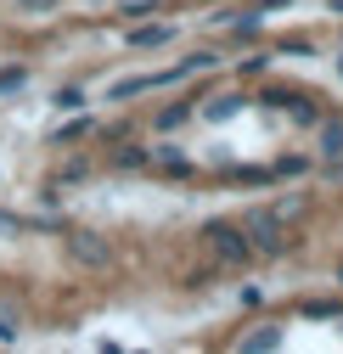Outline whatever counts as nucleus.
<instances>
[{
	"instance_id": "nucleus-16",
	"label": "nucleus",
	"mask_w": 343,
	"mask_h": 354,
	"mask_svg": "<svg viewBox=\"0 0 343 354\" xmlns=\"http://www.w3.org/2000/svg\"><path fill=\"white\" fill-rule=\"evenodd\" d=\"M0 343H17V315L12 309H0Z\"/></svg>"
},
{
	"instance_id": "nucleus-8",
	"label": "nucleus",
	"mask_w": 343,
	"mask_h": 354,
	"mask_svg": "<svg viewBox=\"0 0 343 354\" xmlns=\"http://www.w3.org/2000/svg\"><path fill=\"white\" fill-rule=\"evenodd\" d=\"M242 102H248V96H214V102L203 107V118H208V124H225V118H231Z\"/></svg>"
},
{
	"instance_id": "nucleus-19",
	"label": "nucleus",
	"mask_w": 343,
	"mask_h": 354,
	"mask_svg": "<svg viewBox=\"0 0 343 354\" xmlns=\"http://www.w3.org/2000/svg\"><path fill=\"white\" fill-rule=\"evenodd\" d=\"M84 129H91V118H73L68 129H57V141H73V136H84Z\"/></svg>"
},
{
	"instance_id": "nucleus-1",
	"label": "nucleus",
	"mask_w": 343,
	"mask_h": 354,
	"mask_svg": "<svg viewBox=\"0 0 343 354\" xmlns=\"http://www.w3.org/2000/svg\"><path fill=\"white\" fill-rule=\"evenodd\" d=\"M242 231H248L253 253H281V248H287V231H281V214H276V208H253V214H242Z\"/></svg>"
},
{
	"instance_id": "nucleus-20",
	"label": "nucleus",
	"mask_w": 343,
	"mask_h": 354,
	"mask_svg": "<svg viewBox=\"0 0 343 354\" xmlns=\"http://www.w3.org/2000/svg\"><path fill=\"white\" fill-rule=\"evenodd\" d=\"M158 6H152V0H130V6H124V17H152Z\"/></svg>"
},
{
	"instance_id": "nucleus-2",
	"label": "nucleus",
	"mask_w": 343,
	"mask_h": 354,
	"mask_svg": "<svg viewBox=\"0 0 343 354\" xmlns=\"http://www.w3.org/2000/svg\"><path fill=\"white\" fill-rule=\"evenodd\" d=\"M203 236L214 242V253H220L225 264H248V259H253V242H248V231H242V225H225V219H208V225H203Z\"/></svg>"
},
{
	"instance_id": "nucleus-7",
	"label": "nucleus",
	"mask_w": 343,
	"mask_h": 354,
	"mask_svg": "<svg viewBox=\"0 0 343 354\" xmlns=\"http://www.w3.org/2000/svg\"><path fill=\"white\" fill-rule=\"evenodd\" d=\"M242 348H248V354H265V348H281V326H253V332L242 337Z\"/></svg>"
},
{
	"instance_id": "nucleus-6",
	"label": "nucleus",
	"mask_w": 343,
	"mask_h": 354,
	"mask_svg": "<svg viewBox=\"0 0 343 354\" xmlns=\"http://www.w3.org/2000/svg\"><path fill=\"white\" fill-rule=\"evenodd\" d=\"M321 124V158H343V118H315Z\"/></svg>"
},
{
	"instance_id": "nucleus-12",
	"label": "nucleus",
	"mask_w": 343,
	"mask_h": 354,
	"mask_svg": "<svg viewBox=\"0 0 343 354\" xmlns=\"http://www.w3.org/2000/svg\"><path fill=\"white\" fill-rule=\"evenodd\" d=\"M23 84H28V68H0V96L23 91Z\"/></svg>"
},
{
	"instance_id": "nucleus-5",
	"label": "nucleus",
	"mask_w": 343,
	"mask_h": 354,
	"mask_svg": "<svg viewBox=\"0 0 343 354\" xmlns=\"http://www.w3.org/2000/svg\"><path fill=\"white\" fill-rule=\"evenodd\" d=\"M169 39H175L169 23H141V28H130V46H136V51H158V46H169Z\"/></svg>"
},
{
	"instance_id": "nucleus-10",
	"label": "nucleus",
	"mask_w": 343,
	"mask_h": 354,
	"mask_svg": "<svg viewBox=\"0 0 343 354\" xmlns=\"http://www.w3.org/2000/svg\"><path fill=\"white\" fill-rule=\"evenodd\" d=\"M304 315H310V321H337V315H343V304H337V298H310V304H304Z\"/></svg>"
},
{
	"instance_id": "nucleus-15",
	"label": "nucleus",
	"mask_w": 343,
	"mask_h": 354,
	"mask_svg": "<svg viewBox=\"0 0 343 354\" xmlns=\"http://www.w3.org/2000/svg\"><path fill=\"white\" fill-rule=\"evenodd\" d=\"M310 169V158H298V152H287V158H276V174H304Z\"/></svg>"
},
{
	"instance_id": "nucleus-9",
	"label": "nucleus",
	"mask_w": 343,
	"mask_h": 354,
	"mask_svg": "<svg viewBox=\"0 0 343 354\" xmlns=\"http://www.w3.org/2000/svg\"><path fill=\"white\" fill-rule=\"evenodd\" d=\"M192 113H197V107H192V102H169V107H163V113H158V129H180V124H186V118H192Z\"/></svg>"
},
{
	"instance_id": "nucleus-21",
	"label": "nucleus",
	"mask_w": 343,
	"mask_h": 354,
	"mask_svg": "<svg viewBox=\"0 0 343 354\" xmlns=\"http://www.w3.org/2000/svg\"><path fill=\"white\" fill-rule=\"evenodd\" d=\"M337 281H343V270H337Z\"/></svg>"
},
{
	"instance_id": "nucleus-14",
	"label": "nucleus",
	"mask_w": 343,
	"mask_h": 354,
	"mask_svg": "<svg viewBox=\"0 0 343 354\" xmlns=\"http://www.w3.org/2000/svg\"><path fill=\"white\" fill-rule=\"evenodd\" d=\"M214 62H220V57H214V51H197V57H186V62H180V73H208Z\"/></svg>"
},
{
	"instance_id": "nucleus-13",
	"label": "nucleus",
	"mask_w": 343,
	"mask_h": 354,
	"mask_svg": "<svg viewBox=\"0 0 343 354\" xmlns=\"http://www.w3.org/2000/svg\"><path fill=\"white\" fill-rule=\"evenodd\" d=\"M51 107H57V113H79V107H84V91H73V84H68V91L51 96Z\"/></svg>"
},
{
	"instance_id": "nucleus-4",
	"label": "nucleus",
	"mask_w": 343,
	"mask_h": 354,
	"mask_svg": "<svg viewBox=\"0 0 343 354\" xmlns=\"http://www.w3.org/2000/svg\"><path fill=\"white\" fill-rule=\"evenodd\" d=\"M163 79H175V73H163ZM163 79H152V73H130V79L107 84V102H130V96H147L152 84H163Z\"/></svg>"
},
{
	"instance_id": "nucleus-11",
	"label": "nucleus",
	"mask_w": 343,
	"mask_h": 354,
	"mask_svg": "<svg viewBox=\"0 0 343 354\" xmlns=\"http://www.w3.org/2000/svg\"><path fill=\"white\" fill-rule=\"evenodd\" d=\"M113 163H118V169H141V163H152V147H118Z\"/></svg>"
},
{
	"instance_id": "nucleus-3",
	"label": "nucleus",
	"mask_w": 343,
	"mask_h": 354,
	"mask_svg": "<svg viewBox=\"0 0 343 354\" xmlns=\"http://www.w3.org/2000/svg\"><path fill=\"white\" fill-rule=\"evenodd\" d=\"M68 253H73V264H84V270H107L113 264V248L96 231H68Z\"/></svg>"
},
{
	"instance_id": "nucleus-17",
	"label": "nucleus",
	"mask_w": 343,
	"mask_h": 354,
	"mask_svg": "<svg viewBox=\"0 0 343 354\" xmlns=\"http://www.w3.org/2000/svg\"><path fill=\"white\" fill-rule=\"evenodd\" d=\"M287 107H293V118H298V124H315V118H321V113H315V107H310V102H298V96H293V102H287Z\"/></svg>"
},
{
	"instance_id": "nucleus-18",
	"label": "nucleus",
	"mask_w": 343,
	"mask_h": 354,
	"mask_svg": "<svg viewBox=\"0 0 343 354\" xmlns=\"http://www.w3.org/2000/svg\"><path fill=\"white\" fill-rule=\"evenodd\" d=\"M12 6H17V12H34V17H39V12H57V0H12Z\"/></svg>"
}]
</instances>
